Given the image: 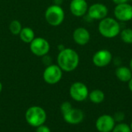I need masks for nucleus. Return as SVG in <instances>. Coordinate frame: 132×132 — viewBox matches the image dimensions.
<instances>
[{
	"instance_id": "obj_1",
	"label": "nucleus",
	"mask_w": 132,
	"mask_h": 132,
	"mask_svg": "<svg viewBox=\"0 0 132 132\" xmlns=\"http://www.w3.org/2000/svg\"><path fill=\"white\" fill-rule=\"evenodd\" d=\"M80 57L78 53L72 48H63L57 56V65L63 72H70L79 65Z\"/></svg>"
},
{
	"instance_id": "obj_2",
	"label": "nucleus",
	"mask_w": 132,
	"mask_h": 132,
	"mask_svg": "<svg viewBox=\"0 0 132 132\" xmlns=\"http://www.w3.org/2000/svg\"><path fill=\"white\" fill-rule=\"evenodd\" d=\"M99 33L105 38H114L120 34L121 26L118 22L114 18L105 17L100 20L98 24Z\"/></svg>"
},
{
	"instance_id": "obj_3",
	"label": "nucleus",
	"mask_w": 132,
	"mask_h": 132,
	"mask_svg": "<svg viewBox=\"0 0 132 132\" xmlns=\"http://www.w3.org/2000/svg\"><path fill=\"white\" fill-rule=\"evenodd\" d=\"M25 118L26 122L32 127L37 128L46 121V113L43 108L38 106H32L26 112Z\"/></svg>"
},
{
	"instance_id": "obj_4",
	"label": "nucleus",
	"mask_w": 132,
	"mask_h": 132,
	"mask_svg": "<svg viewBox=\"0 0 132 132\" xmlns=\"http://www.w3.org/2000/svg\"><path fill=\"white\" fill-rule=\"evenodd\" d=\"M64 18V10L59 5H52L49 6L45 12V19L46 22L53 26H60L63 22Z\"/></svg>"
},
{
	"instance_id": "obj_5",
	"label": "nucleus",
	"mask_w": 132,
	"mask_h": 132,
	"mask_svg": "<svg viewBox=\"0 0 132 132\" xmlns=\"http://www.w3.org/2000/svg\"><path fill=\"white\" fill-rule=\"evenodd\" d=\"M63 77V71L58 65H49L44 70L43 78L44 81L50 84L54 85L58 83Z\"/></svg>"
},
{
	"instance_id": "obj_6",
	"label": "nucleus",
	"mask_w": 132,
	"mask_h": 132,
	"mask_svg": "<svg viewBox=\"0 0 132 132\" xmlns=\"http://www.w3.org/2000/svg\"><path fill=\"white\" fill-rule=\"evenodd\" d=\"M31 52L38 57H43L46 55L50 49V43L43 37H35L30 43Z\"/></svg>"
},
{
	"instance_id": "obj_7",
	"label": "nucleus",
	"mask_w": 132,
	"mask_h": 132,
	"mask_svg": "<svg viewBox=\"0 0 132 132\" xmlns=\"http://www.w3.org/2000/svg\"><path fill=\"white\" fill-rule=\"evenodd\" d=\"M70 95L71 98L77 102L84 101L89 96V90L87 86L81 82H73L70 88Z\"/></svg>"
},
{
	"instance_id": "obj_8",
	"label": "nucleus",
	"mask_w": 132,
	"mask_h": 132,
	"mask_svg": "<svg viewBox=\"0 0 132 132\" xmlns=\"http://www.w3.org/2000/svg\"><path fill=\"white\" fill-rule=\"evenodd\" d=\"M115 19L121 22H128L132 19V5L127 3L116 5L114 9Z\"/></svg>"
},
{
	"instance_id": "obj_9",
	"label": "nucleus",
	"mask_w": 132,
	"mask_h": 132,
	"mask_svg": "<svg viewBox=\"0 0 132 132\" xmlns=\"http://www.w3.org/2000/svg\"><path fill=\"white\" fill-rule=\"evenodd\" d=\"M113 56L110 51L107 49H101L94 53L92 58L93 64L98 67L103 68L108 66L112 61Z\"/></svg>"
},
{
	"instance_id": "obj_10",
	"label": "nucleus",
	"mask_w": 132,
	"mask_h": 132,
	"mask_svg": "<svg viewBox=\"0 0 132 132\" xmlns=\"http://www.w3.org/2000/svg\"><path fill=\"white\" fill-rule=\"evenodd\" d=\"M87 16L91 19L101 20L102 19L108 16V7L102 3H94L88 7Z\"/></svg>"
},
{
	"instance_id": "obj_11",
	"label": "nucleus",
	"mask_w": 132,
	"mask_h": 132,
	"mask_svg": "<svg viewBox=\"0 0 132 132\" xmlns=\"http://www.w3.org/2000/svg\"><path fill=\"white\" fill-rule=\"evenodd\" d=\"M114 126V117L108 114H103L96 121V128L99 132H111Z\"/></svg>"
},
{
	"instance_id": "obj_12",
	"label": "nucleus",
	"mask_w": 132,
	"mask_h": 132,
	"mask_svg": "<svg viewBox=\"0 0 132 132\" xmlns=\"http://www.w3.org/2000/svg\"><path fill=\"white\" fill-rule=\"evenodd\" d=\"M88 7L89 6L86 0H71L70 3V12L77 17L85 16L87 12Z\"/></svg>"
},
{
	"instance_id": "obj_13",
	"label": "nucleus",
	"mask_w": 132,
	"mask_h": 132,
	"mask_svg": "<svg viewBox=\"0 0 132 132\" xmlns=\"http://www.w3.org/2000/svg\"><path fill=\"white\" fill-rule=\"evenodd\" d=\"M63 120L67 123L70 124H78L83 121L84 118V114L80 109L73 107L70 110L63 114Z\"/></svg>"
},
{
	"instance_id": "obj_14",
	"label": "nucleus",
	"mask_w": 132,
	"mask_h": 132,
	"mask_svg": "<svg viewBox=\"0 0 132 132\" xmlns=\"http://www.w3.org/2000/svg\"><path fill=\"white\" fill-rule=\"evenodd\" d=\"M73 39L76 44L80 46L87 44L90 40V32L84 27H78L73 33Z\"/></svg>"
},
{
	"instance_id": "obj_15",
	"label": "nucleus",
	"mask_w": 132,
	"mask_h": 132,
	"mask_svg": "<svg viewBox=\"0 0 132 132\" xmlns=\"http://www.w3.org/2000/svg\"><path fill=\"white\" fill-rule=\"evenodd\" d=\"M115 75L121 82H128L132 78V72L129 67L119 66L115 70Z\"/></svg>"
},
{
	"instance_id": "obj_16",
	"label": "nucleus",
	"mask_w": 132,
	"mask_h": 132,
	"mask_svg": "<svg viewBox=\"0 0 132 132\" xmlns=\"http://www.w3.org/2000/svg\"><path fill=\"white\" fill-rule=\"evenodd\" d=\"M19 37L24 43L30 44L35 38V33L30 27H24L19 33Z\"/></svg>"
},
{
	"instance_id": "obj_17",
	"label": "nucleus",
	"mask_w": 132,
	"mask_h": 132,
	"mask_svg": "<svg viewBox=\"0 0 132 132\" xmlns=\"http://www.w3.org/2000/svg\"><path fill=\"white\" fill-rule=\"evenodd\" d=\"M88 97L93 103L99 104L104 100L105 95L104 93L101 89H94L90 93H89Z\"/></svg>"
},
{
	"instance_id": "obj_18",
	"label": "nucleus",
	"mask_w": 132,
	"mask_h": 132,
	"mask_svg": "<svg viewBox=\"0 0 132 132\" xmlns=\"http://www.w3.org/2000/svg\"><path fill=\"white\" fill-rule=\"evenodd\" d=\"M120 37L121 40L127 44H132V29L131 28H125L120 32Z\"/></svg>"
},
{
	"instance_id": "obj_19",
	"label": "nucleus",
	"mask_w": 132,
	"mask_h": 132,
	"mask_svg": "<svg viewBox=\"0 0 132 132\" xmlns=\"http://www.w3.org/2000/svg\"><path fill=\"white\" fill-rule=\"evenodd\" d=\"M22 29V24H21V23L19 20L14 19V20L11 21V23L9 24V30H10L12 34H13V35H19V33L21 32Z\"/></svg>"
},
{
	"instance_id": "obj_20",
	"label": "nucleus",
	"mask_w": 132,
	"mask_h": 132,
	"mask_svg": "<svg viewBox=\"0 0 132 132\" xmlns=\"http://www.w3.org/2000/svg\"><path fill=\"white\" fill-rule=\"evenodd\" d=\"M111 132H132V131L129 125L121 122L114 126Z\"/></svg>"
},
{
	"instance_id": "obj_21",
	"label": "nucleus",
	"mask_w": 132,
	"mask_h": 132,
	"mask_svg": "<svg viewBox=\"0 0 132 132\" xmlns=\"http://www.w3.org/2000/svg\"><path fill=\"white\" fill-rule=\"evenodd\" d=\"M72 108H73L72 104L70 102H68V101L63 102L61 104V106H60V110H61V112H62L63 114H66L67 112H68L69 110H70Z\"/></svg>"
},
{
	"instance_id": "obj_22",
	"label": "nucleus",
	"mask_w": 132,
	"mask_h": 132,
	"mask_svg": "<svg viewBox=\"0 0 132 132\" xmlns=\"http://www.w3.org/2000/svg\"><path fill=\"white\" fill-rule=\"evenodd\" d=\"M125 114H124L123 112H121V111L116 112V113L114 114V115L113 116V117H114L115 122H118V123L122 122V121L125 120Z\"/></svg>"
},
{
	"instance_id": "obj_23",
	"label": "nucleus",
	"mask_w": 132,
	"mask_h": 132,
	"mask_svg": "<svg viewBox=\"0 0 132 132\" xmlns=\"http://www.w3.org/2000/svg\"><path fill=\"white\" fill-rule=\"evenodd\" d=\"M36 132H51V131L49 128V127H47L44 124H42V125L36 128Z\"/></svg>"
},
{
	"instance_id": "obj_24",
	"label": "nucleus",
	"mask_w": 132,
	"mask_h": 132,
	"mask_svg": "<svg viewBox=\"0 0 132 132\" xmlns=\"http://www.w3.org/2000/svg\"><path fill=\"white\" fill-rule=\"evenodd\" d=\"M112 2L116 5H119V4L127 3V2H128V0H112Z\"/></svg>"
},
{
	"instance_id": "obj_25",
	"label": "nucleus",
	"mask_w": 132,
	"mask_h": 132,
	"mask_svg": "<svg viewBox=\"0 0 132 132\" xmlns=\"http://www.w3.org/2000/svg\"><path fill=\"white\" fill-rule=\"evenodd\" d=\"M128 88H129L130 91L132 92V78L130 79V81L128 82Z\"/></svg>"
},
{
	"instance_id": "obj_26",
	"label": "nucleus",
	"mask_w": 132,
	"mask_h": 132,
	"mask_svg": "<svg viewBox=\"0 0 132 132\" xmlns=\"http://www.w3.org/2000/svg\"><path fill=\"white\" fill-rule=\"evenodd\" d=\"M129 68H131V72H132V58H131V61H130V64H129Z\"/></svg>"
},
{
	"instance_id": "obj_27",
	"label": "nucleus",
	"mask_w": 132,
	"mask_h": 132,
	"mask_svg": "<svg viewBox=\"0 0 132 132\" xmlns=\"http://www.w3.org/2000/svg\"><path fill=\"white\" fill-rule=\"evenodd\" d=\"M2 82H0V93H2Z\"/></svg>"
},
{
	"instance_id": "obj_28",
	"label": "nucleus",
	"mask_w": 132,
	"mask_h": 132,
	"mask_svg": "<svg viewBox=\"0 0 132 132\" xmlns=\"http://www.w3.org/2000/svg\"><path fill=\"white\" fill-rule=\"evenodd\" d=\"M130 128H131V131H132V122L131 123V125H130Z\"/></svg>"
},
{
	"instance_id": "obj_29",
	"label": "nucleus",
	"mask_w": 132,
	"mask_h": 132,
	"mask_svg": "<svg viewBox=\"0 0 132 132\" xmlns=\"http://www.w3.org/2000/svg\"><path fill=\"white\" fill-rule=\"evenodd\" d=\"M128 2H132V0H128Z\"/></svg>"
}]
</instances>
